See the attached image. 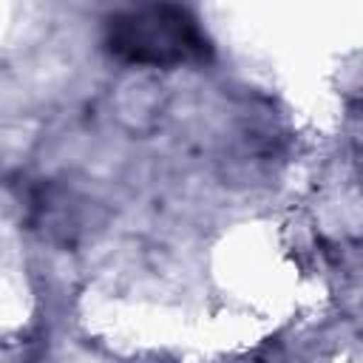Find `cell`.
<instances>
[{
	"label": "cell",
	"instance_id": "cell-1",
	"mask_svg": "<svg viewBox=\"0 0 363 363\" xmlns=\"http://www.w3.org/2000/svg\"><path fill=\"white\" fill-rule=\"evenodd\" d=\"M108 48L139 65H179L201 60L207 54V40L187 9L145 6L111 17Z\"/></svg>",
	"mask_w": 363,
	"mask_h": 363
}]
</instances>
